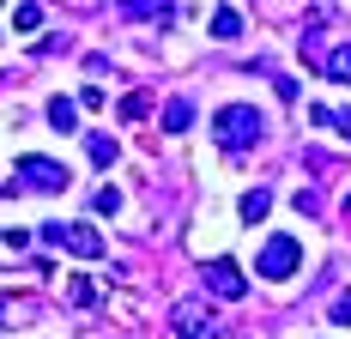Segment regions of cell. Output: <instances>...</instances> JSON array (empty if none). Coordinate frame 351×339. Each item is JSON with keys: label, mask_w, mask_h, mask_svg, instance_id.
<instances>
[{"label": "cell", "mask_w": 351, "mask_h": 339, "mask_svg": "<svg viewBox=\"0 0 351 339\" xmlns=\"http://www.w3.org/2000/svg\"><path fill=\"white\" fill-rule=\"evenodd\" d=\"M267 134V121H261V109H248V103H224L218 115H212V139L224 145V152H248V145H261Z\"/></svg>", "instance_id": "obj_1"}, {"label": "cell", "mask_w": 351, "mask_h": 339, "mask_svg": "<svg viewBox=\"0 0 351 339\" xmlns=\"http://www.w3.org/2000/svg\"><path fill=\"white\" fill-rule=\"evenodd\" d=\"M303 267V242L297 237H267L261 242V255H254V272H261V279H291V272Z\"/></svg>", "instance_id": "obj_2"}, {"label": "cell", "mask_w": 351, "mask_h": 339, "mask_svg": "<svg viewBox=\"0 0 351 339\" xmlns=\"http://www.w3.org/2000/svg\"><path fill=\"white\" fill-rule=\"evenodd\" d=\"M170 327H176V339H218V334H224V327H218V309H212V303H200V297L176 303Z\"/></svg>", "instance_id": "obj_3"}, {"label": "cell", "mask_w": 351, "mask_h": 339, "mask_svg": "<svg viewBox=\"0 0 351 339\" xmlns=\"http://www.w3.org/2000/svg\"><path fill=\"white\" fill-rule=\"evenodd\" d=\"M43 242L67 248V255H85V261L104 255V231H91V224H43Z\"/></svg>", "instance_id": "obj_4"}, {"label": "cell", "mask_w": 351, "mask_h": 339, "mask_svg": "<svg viewBox=\"0 0 351 339\" xmlns=\"http://www.w3.org/2000/svg\"><path fill=\"white\" fill-rule=\"evenodd\" d=\"M19 182H25V188H31V194H61V188H67L73 176H67V164H55V158H19Z\"/></svg>", "instance_id": "obj_5"}, {"label": "cell", "mask_w": 351, "mask_h": 339, "mask_svg": "<svg viewBox=\"0 0 351 339\" xmlns=\"http://www.w3.org/2000/svg\"><path fill=\"white\" fill-rule=\"evenodd\" d=\"M206 291H212V297H224V303H237V297L248 291V279H243L237 261H212V267H206Z\"/></svg>", "instance_id": "obj_6"}, {"label": "cell", "mask_w": 351, "mask_h": 339, "mask_svg": "<svg viewBox=\"0 0 351 339\" xmlns=\"http://www.w3.org/2000/svg\"><path fill=\"white\" fill-rule=\"evenodd\" d=\"M121 19H134V25H170L176 0H121Z\"/></svg>", "instance_id": "obj_7"}, {"label": "cell", "mask_w": 351, "mask_h": 339, "mask_svg": "<svg viewBox=\"0 0 351 339\" xmlns=\"http://www.w3.org/2000/svg\"><path fill=\"white\" fill-rule=\"evenodd\" d=\"M188 128H194V103L170 97V103H164V134H188Z\"/></svg>", "instance_id": "obj_8"}, {"label": "cell", "mask_w": 351, "mask_h": 339, "mask_svg": "<svg viewBox=\"0 0 351 339\" xmlns=\"http://www.w3.org/2000/svg\"><path fill=\"white\" fill-rule=\"evenodd\" d=\"M73 121H79V97H49V128L73 134Z\"/></svg>", "instance_id": "obj_9"}, {"label": "cell", "mask_w": 351, "mask_h": 339, "mask_svg": "<svg viewBox=\"0 0 351 339\" xmlns=\"http://www.w3.org/2000/svg\"><path fill=\"white\" fill-rule=\"evenodd\" d=\"M212 36H218V43H237V36H243V19H237L230 6H218V12H212Z\"/></svg>", "instance_id": "obj_10"}, {"label": "cell", "mask_w": 351, "mask_h": 339, "mask_svg": "<svg viewBox=\"0 0 351 339\" xmlns=\"http://www.w3.org/2000/svg\"><path fill=\"white\" fill-rule=\"evenodd\" d=\"M267 212H273V194H267V188H248V194H243V218H248V224H261Z\"/></svg>", "instance_id": "obj_11"}, {"label": "cell", "mask_w": 351, "mask_h": 339, "mask_svg": "<svg viewBox=\"0 0 351 339\" xmlns=\"http://www.w3.org/2000/svg\"><path fill=\"white\" fill-rule=\"evenodd\" d=\"M321 67H327V79H333V85H351V43H346V49H333Z\"/></svg>", "instance_id": "obj_12"}, {"label": "cell", "mask_w": 351, "mask_h": 339, "mask_svg": "<svg viewBox=\"0 0 351 339\" xmlns=\"http://www.w3.org/2000/svg\"><path fill=\"white\" fill-rule=\"evenodd\" d=\"M85 145H91V164H115V158H121V145H115V139H109V134H91V139H85Z\"/></svg>", "instance_id": "obj_13"}, {"label": "cell", "mask_w": 351, "mask_h": 339, "mask_svg": "<svg viewBox=\"0 0 351 339\" xmlns=\"http://www.w3.org/2000/svg\"><path fill=\"white\" fill-rule=\"evenodd\" d=\"M36 25H43V6H36V0L12 6V31H36Z\"/></svg>", "instance_id": "obj_14"}, {"label": "cell", "mask_w": 351, "mask_h": 339, "mask_svg": "<svg viewBox=\"0 0 351 339\" xmlns=\"http://www.w3.org/2000/svg\"><path fill=\"white\" fill-rule=\"evenodd\" d=\"M309 115H315L321 128H339V134L351 139V115H339V109H327V103H315V109H309Z\"/></svg>", "instance_id": "obj_15"}, {"label": "cell", "mask_w": 351, "mask_h": 339, "mask_svg": "<svg viewBox=\"0 0 351 339\" xmlns=\"http://www.w3.org/2000/svg\"><path fill=\"white\" fill-rule=\"evenodd\" d=\"M97 212H104V218H115V212H121V188H97Z\"/></svg>", "instance_id": "obj_16"}, {"label": "cell", "mask_w": 351, "mask_h": 339, "mask_svg": "<svg viewBox=\"0 0 351 339\" xmlns=\"http://www.w3.org/2000/svg\"><path fill=\"white\" fill-rule=\"evenodd\" d=\"M145 109H152V97H145V91H134V97H121V115H128V121H140Z\"/></svg>", "instance_id": "obj_17"}, {"label": "cell", "mask_w": 351, "mask_h": 339, "mask_svg": "<svg viewBox=\"0 0 351 339\" xmlns=\"http://www.w3.org/2000/svg\"><path fill=\"white\" fill-rule=\"evenodd\" d=\"M333 327H351V291H339V297H333Z\"/></svg>", "instance_id": "obj_18"}, {"label": "cell", "mask_w": 351, "mask_h": 339, "mask_svg": "<svg viewBox=\"0 0 351 339\" xmlns=\"http://www.w3.org/2000/svg\"><path fill=\"white\" fill-rule=\"evenodd\" d=\"M67 297H73L79 309H85V303H91V279H73V285H67Z\"/></svg>", "instance_id": "obj_19"}, {"label": "cell", "mask_w": 351, "mask_h": 339, "mask_svg": "<svg viewBox=\"0 0 351 339\" xmlns=\"http://www.w3.org/2000/svg\"><path fill=\"white\" fill-rule=\"evenodd\" d=\"M79 109H104V85H85L79 91Z\"/></svg>", "instance_id": "obj_20"}, {"label": "cell", "mask_w": 351, "mask_h": 339, "mask_svg": "<svg viewBox=\"0 0 351 339\" xmlns=\"http://www.w3.org/2000/svg\"><path fill=\"white\" fill-rule=\"evenodd\" d=\"M0 6H6V0H0Z\"/></svg>", "instance_id": "obj_21"}]
</instances>
